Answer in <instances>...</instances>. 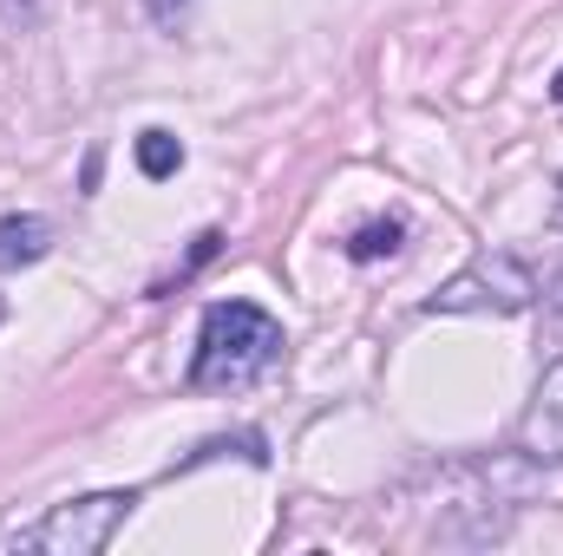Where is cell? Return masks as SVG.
Listing matches in <instances>:
<instances>
[{"mask_svg": "<svg viewBox=\"0 0 563 556\" xmlns=\"http://www.w3.org/2000/svg\"><path fill=\"white\" fill-rule=\"evenodd\" d=\"M40 20V0H0V26H33Z\"/></svg>", "mask_w": 563, "mask_h": 556, "instance_id": "8", "label": "cell"}, {"mask_svg": "<svg viewBox=\"0 0 563 556\" xmlns=\"http://www.w3.org/2000/svg\"><path fill=\"white\" fill-rule=\"evenodd\" d=\"M538 301V281L518 256H478L472 269L432 288L426 314H525Z\"/></svg>", "mask_w": 563, "mask_h": 556, "instance_id": "3", "label": "cell"}, {"mask_svg": "<svg viewBox=\"0 0 563 556\" xmlns=\"http://www.w3.org/2000/svg\"><path fill=\"white\" fill-rule=\"evenodd\" d=\"M282 354V321L256 301H217L197 327V360L190 387H250L269 360Z\"/></svg>", "mask_w": 563, "mask_h": 556, "instance_id": "1", "label": "cell"}, {"mask_svg": "<svg viewBox=\"0 0 563 556\" xmlns=\"http://www.w3.org/2000/svg\"><path fill=\"white\" fill-rule=\"evenodd\" d=\"M139 170L151 177V184L177 177V170H184V144L170 138L164 125H151V132H139Z\"/></svg>", "mask_w": 563, "mask_h": 556, "instance_id": "6", "label": "cell"}, {"mask_svg": "<svg viewBox=\"0 0 563 556\" xmlns=\"http://www.w3.org/2000/svg\"><path fill=\"white\" fill-rule=\"evenodd\" d=\"M132 504H139V491H86V498H66L33 531H20V544L26 551H46V556H99L119 537V524L132 518Z\"/></svg>", "mask_w": 563, "mask_h": 556, "instance_id": "2", "label": "cell"}, {"mask_svg": "<svg viewBox=\"0 0 563 556\" xmlns=\"http://www.w3.org/2000/svg\"><path fill=\"white\" fill-rule=\"evenodd\" d=\"M53 249V223L46 216H0V276L7 269H33Z\"/></svg>", "mask_w": 563, "mask_h": 556, "instance_id": "5", "label": "cell"}, {"mask_svg": "<svg viewBox=\"0 0 563 556\" xmlns=\"http://www.w3.org/2000/svg\"><path fill=\"white\" fill-rule=\"evenodd\" d=\"M551 223L563 230V184H558V203H551Z\"/></svg>", "mask_w": 563, "mask_h": 556, "instance_id": "10", "label": "cell"}, {"mask_svg": "<svg viewBox=\"0 0 563 556\" xmlns=\"http://www.w3.org/2000/svg\"><path fill=\"white\" fill-rule=\"evenodd\" d=\"M551 301H558V314H563V276H558V281H551Z\"/></svg>", "mask_w": 563, "mask_h": 556, "instance_id": "12", "label": "cell"}, {"mask_svg": "<svg viewBox=\"0 0 563 556\" xmlns=\"http://www.w3.org/2000/svg\"><path fill=\"white\" fill-rule=\"evenodd\" d=\"M518 445L531 465H563V360L544 367L538 393H531V413L518 425Z\"/></svg>", "mask_w": 563, "mask_h": 556, "instance_id": "4", "label": "cell"}, {"mask_svg": "<svg viewBox=\"0 0 563 556\" xmlns=\"http://www.w3.org/2000/svg\"><path fill=\"white\" fill-rule=\"evenodd\" d=\"M551 99H558V105H563V66H558V79H551Z\"/></svg>", "mask_w": 563, "mask_h": 556, "instance_id": "11", "label": "cell"}, {"mask_svg": "<svg viewBox=\"0 0 563 556\" xmlns=\"http://www.w3.org/2000/svg\"><path fill=\"white\" fill-rule=\"evenodd\" d=\"M190 7H197V0H144V13H151L157 26H177V20H184Z\"/></svg>", "mask_w": 563, "mask_h": 556, "instance_id": "9", "label": "cell"}, {"mask_svg": "<svg viewBox=\"0 0 563 556\" xmlns=\"http://www.w3.org/2000/svg\"><path fill=\"white\" fill-rule=\"evenodd\" d=\"M400 236H407L400 216H374V223H361V230L347 236V256H354V263H380V256L400 249Z\"/></svg>", "mask_w": 563, "mask_h": 556, "instance_id": "7", "label": "cell"}]
</instances>
